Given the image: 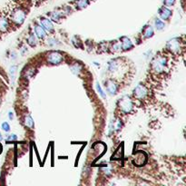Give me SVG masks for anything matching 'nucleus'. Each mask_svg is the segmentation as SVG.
<instances>
[{
	"label": "nucleus",
	"instance_id": "4468645a",
	"mask_svg": "<svg viewBox=\"0 0 186 186\" xmlns=\"http://www.w3.org/2000/svg\"><path fill=\"white\" fill-rule=\"evenodd\" d=\"M89 4H90V0H74L73 1V5L77 10H81L87 7Z\"/></svg>",
	"mask_w": 186,
	"mask_h": 186
},
{
	"label": "nucleus",
	"instance_id": "393cba45",
	"mask_svg": "<svg viewBox=\"0 0 186 186\" xmlns=\"http://www.w3.org/2000/svg\"><path fill=\"white\" fill-rule=\"evenodd\" d=\"M1 128L3 129V131L5 132H9L10 131V125L7 122H4L2 125H1Z\"/></svg>",
	"mask_w": 186,
	"mask_h": 186
},
{
	"label": "nucleus",
	"instance_id": "f257e3e1",
	"mask_svg": "<svg viewBox=\"0 0 186 186\" xmlns=\"http://www.w3.org/2000/svg\"><path fill=\"white\" fill-rule=\"evenodd\" d=\"M152 69L155 74H162L163 73L168 66V59L164 56H155L151 64Z\"/></svg>",
	"mask_w": 186,
	"mask_h": 186
},
{
	"label": "nucleus",
	"instance_id": "a878e982",
	"mask_svg": "<svg viewBox=\"0 0 186 186\" xmlns=\"http://www.w3.org/2000/svg\"><path fill=\"white\" fill-rule=\"evenodd\" d=\"M17 140V136H16V134H9L8 135V137L6 138V141L7 142H10V141H16Z\"/></svg>",
	"mask_w": 186,
	"mask_h": 186
},
{
	"label": "nucleus",
	"instance_id": "2eb2a0df",
	"mask_svg": "<svg viewBox=\"0 0 186 186\" xmlns=\"http://www.w3.org/2000/svg\"><path fill=\"white\" fill-rule=\"evenodd\" d=\"M154 35H155V31H154V28L151 26L147 25V26H145L143 27V36L144 39L151 38V37L154 36Z\"/></svg>",
	"mask_w": 186,
	"mask_h": 186
},
{
	"label": "nucleus",
	"instance_id": "20e7f679",
	"mask_svg": "<svg viewBox=\"0 0 186 186\" xmlns=\"http://www.w3.org/2000/svg\"><path fill=\"white\" fill-rule=\"evenodd\" d=\"M166 48L170 53L176 54V55L181 54V51L183 49L181 39L179 37H174L169 40L166 44Z\"/></svg>",
	"mask_w": 186,
	"mask_h": 186
},
{
	"label": "nucleus",
	"instance_id": "7ed1b4c3",
	"mask_svg": "<svg viewBox=\"0 0 186 186\" xmlns=\"http://www.w3.org/2000/svg\"><path fill=\"white\" fill-rule=\"evenodd\" d=\"M117 106L120 110V112L126 114L131 113L132 110L134 109V102L129 95H124L118 100Z\"/></svg>",
	"mask_w": 186,
	"mask_h": 186
},
{
	"label": "nucleus",
	"instance_id": "f8f14e48",
	"mask_svg": "<svg viewBox=\"0 0 186 186\" xmlns=\"http://www.w3.org/2000/svg\"><path fill=\"white\" fill-rule=\"evenodd\" d=\"M120 44H121V47H122V51H128V50H131L134 48V44L133 42L131 41L130 38L126 37V36H124L120 39Z\"/></svg>",
	"mask_w": 186,
	"mask_h": 186
},
{
	"label": "nucleus",
	"instance_id": "5701e85b",
	"mask_svg": "<svg viewBox=\"0 0 186 186\" xmlns=\"http://www.w3.org/2000/svg\"><path fill=\"white\" fill-rule=\"evenodd\" d=\"M96 89H97V91H98L99 94H100L103 98H106V93L104 92V90L102 89V87H101V85H100L99 83L96 84Z\"/></svg>",
	"mask_w": 186,
	"mask_h": 186
},
{
	"label": "nucleus",
	"instance_id": "0eeeda50",
	"mask_svg": "<svg viewBox=\"0 0 186 186\" xmlns=\"http://www.w3.org/2000/svg\"><path fill=\"white\" fill-rule=\"evenodd\" d=\"M105 86L106 88V91L109 94L111 95H115L118 93L119 91V85L118 84L113 80V79H107L105 82Z\"/></svg>",
	"mask_w": 186,
	"mask_h": 186
},
{
	"label": "nucleus",
	"instance_id": "f03ea898",
	"mask_svg": "<svg viewBox=\"0 0 186 186\" xmlns=\"http://www.w3.org/2000/svg\"><path fill=\"white\" fill-rule=\"evenodd\" d=\"M8 16H9L8 19L11 22H13L17 26H21L26 19L27 13L22 7H14L12 11L8 14Z\"/></svg>",
	"mask_w": 186,
	"mask_h": 186
},
{
	"label": "nucleus",
	"instance_id": "ddd939ff",
	"mask_svg": "<svg viewBox=\"0 0 186 186\" xmlns=\"http://www.w3.org/2000/svg\"><path fill=\"white\" fill-rule=\"evenodd\" d=\"M65 15V11L62 10V11H59V10H56V11H52L50 14H49V19H52L54 22H56L58 23L61 19H62L64 16Z\"/></svg>",
	"mask_w": 186,
	"mask_h": 186
},
{
	"label": "nucleus",
	"instance_id": "1a4fd4ad",
	"mask_svg": "<svg viewBox=\"0 0 186 186\" xmlns=\"http://www.w3.org/2000/svg\"><path fill=\"white\" fill-rule=\"evenodd\" d=\"M39 24L44 27V29L46 30L48 33H51L53 34L55 32V28H54V26H53V23L52 21L49 19V18H47V17H40L39 18Z\"/></svg>",
	"mask_w": 186,
	"mask_h": 186
},
{
	"label": "nucleus",
	"instance_id": "aec40b11",
	"mask_svg": "<svg viewBox=\"0 0 186 186\" xmlns=\"http://www.w3.org/2000/svg\"><path fill=\"white\" fill-rule=\"evenodd\" d=\"M25 124H26V126H27L30 129L34 128L35 124H34V120L31 117V115H29V114L26 115V117H25Z\"/></svg>",
	"mask_w": 186,
	"mask_h": 186
},
{
	"label": "nucleus",
	"instance_id": "b1692460",
	"mask_svg": "<svg viewBox=\"0 0 186 186\" xmlns=\"http://www.w3.org/2000/svg\"><path fill=\"white\" fill-rule=\"evenodd\" d=\"M176 0H163V6H174Z\"/></svg>",
	"mask_w": 186,
	"mask_h": 186
},
{
	"label": "nucleus",
	"instance_id": "a211bd4d",
	"mask_svg": "<svg viewBox=\"0 0 186 186\" xmlns=\"http://www.w3.org/2000/svg\"><path fill=\"white\" fill-rule=\"evenodd\" d=\"M70 69H71V71L75 74V75H79L80 74V72L82 71V65L79 64V63L76 62L75 64H73L71 66H70Z\"/></svg>",
	"mask_w": 186,
	"mask_h": 186
},
{
	"label": "nucleus",
	"instance_id": "9d476101",
	"mask_svg": "<svg viewBox=\"0 0 186 186\" xmlns=\"http://www.w3.org/2000/svg\"><path fill=\"white\" fill-rule=\"evenodd\" d=\"M34 31H35V35L37 38L39 39H45L47 37V31L44 29V27L38 24V23H35L34 25Z\"/></svg>",
	"mask_w": 186,
	"mask_h": 186
},
{
	"label": "nucleus",
	"instance_id": "f3484780",
	"mask_svg": "<svg viewBox=\"0 0 186 186\" xmlns=\"http://www.w3.org/2000/svg\"><path fill=\"white\" fill-rule=\"evenodd\" d=\"M27 44L31 47H36L37 40H36V36H35V35H34V33H30L29 34V35H28V37L27 39Z\"/></svg>",
	"mask_w": 186,
	"mask_h": 186
},
{
	"label": "nucleus",
	"instance_id": "cd10ccee",
	"mask_svg": "<svg viewBox=\"0 0 186 186\" xmlns=\"http://www.w3.org/2000/svg\"><path fill=\"white\" fill-rule=\"evenodd\" d=\"M8 117H9V119L10 120H13V118H14V114H13V112H9L8 113Z\"/></svg>",
	"mask_w": 186,
	"mask_h": 186
},
{
	"label": "nucleus",
	"instance_id": "bb28decb",
	"mask_svg": "<svg viewBox=\"0 0 186 186\" xmlns=\"http://www.w3.org/2000/svg\"><path fill=\"white\" fill-rule=\"evenodd\" d=\"M47 44H48L50 47H55V46L57 45V42H56V39H48V40H47Z\"/></svg>",
	"mask_w": 186,
	"mask_h": 186
},
{
	"label": "nucleus",
	"instance_id": "6e6552de",
	"mask_svg": "<svg viewBox=\"0 0 186 186\" xmlns=\"http://www.w3.org/2000/svg\"><path fill=\"white\" fill-rule=\"evenodd\" d=\"M10 27L11 25L9 19L0 11V35L7 33L10 29Z\"/></svg>",
	"mask_w": 186,
	"mask_h": 186
},
{
	"label": "nucleus",
	"instance_id": "c756f323",
	"mask_svg": "<svg viewBox=\"0 0 186 186\" xmlns=\"http://www.w3.org/2000/svg\"><path fill=\"white\" fill-rule=\"evenodd\" d=\"M0 105H1V96H0Z\"/></svg>",
	"mask_w": 186,
	"mask_h": 186
},
{
	"label": "nucleus",
	"instance_id": "39448f33",
	"mask_svg": "<svg viewBox=\"0 0 186 186\" xmlns=\"http://www.w3.org/2000/svg\"><path fill=\"white\" fill-rule=\"evenodd\" d=\"M47 60L50 64H60L64 60V56L59 51H52L47 55Z\"/></svg>",
	"mask_w": 186,
	"mask_h": 186
},
{
	"label": "nucleus",
	"instance_id": "7c9ffc66",
	"mask_svg": "<svg viewBox=\"0 0 186 186\" xmlns=\"http://www.w3.org/2000/svg\"><path fill=\"white\" fill-rule=\"evenodd\" d=\"M91 1H95V0H91Z\"/></svg>",
	"mask_w": 186,
	"mask_h": 186
},
{
	"label": "nucleus",
	"instance_id": "dca6fc26",
	"mask_svg": "<svg viewBox=\"0 0 186 186\" xmlns=\"http://www.w3.org/2000/svg\"><path fill=\"white\" fill-rule=\"evenodd\" d=\"M109 50L112 53H119L122 51V47H121V44L120 41H114L112 42L109 46Z\"/></svg>",
	"mask_w": 186,
	"mask_h": 186
},
{
	"label": "nucleus",
	"instance_id": "412c9836",
	"mask_svg": "<svg viewBox=\"0 0 186 186\" xmlns=\"http://www.w3.org/2000/svg\"><path fill=\"white\" fill-rule=\"evenodd\" d=\"M16 70H17V66H16V65H12V66L10 67V69H9V76H10V78H11L13 84H14V82H15Z\"/></svg>",
	"mask_w": 186,
	"mask_h": 186
},
{
	"label": "nucleus",
	"instance_id": "9b49d317",
	"mask_svg": "<svg viewBox=\"0 0 186 186\" xmlns=\"http://www.w3.org/2000/svg\"><path fill=\"white\" fill-rule=\"evenodd\" d=\"M158 14H159L160 17L162 18V20H169L171 16H172V11L170 8H168V6H163L162 7L159 8Z\"/></svg>",
	"mask_w": 186,
	"mask_h": 186
},
{
	"label": "nucleus",
	"instance_id": "6ab92c4d",
	"mask_svg": "<svg viewBox=\"0 0 186 186\" xmlns=\"http://www.w3.org/2000/svg\"><path fill=\"white\" fill-rule=\"evenodd\" d=\"M155 28H156V30L161 31V30H163V29L165 27V23H164L162 19L156 18L155 20Z\"/></svg>",
	"mask_w": 186,
	"mask_h": 186
},
{
	"label": "nucleus",
	"instance_id": "4be33fe9",
	"mask_svg": "<svg viewBox=\"0 0 186 186\" xmlns=\"http://www.w3.org/2000/svg\"><path fill=\"white\" fill-rule=\"evenodd\" d=\"M72 44L76 47V48H83V44H82V41L78 38L77 36H75L73 39H72Z\"/></svg>",
	"mask_w": 186,
	"mask_h": 186
},
{
	"label": "nucleus",
	"instance_id": "423d86ee",
	"mask_svg": "<svg viewBox=\"0 0 186 186\" xmlns=\"http://www.w3.org/2000/svg\"><path fill=\"white\" fill-rule=\"evenodd\" d=\"M148 94V89L145 87V85L139 84L134 89V92H133V95L134 98L138 99V100H143L144 99Z\"/></svg>",
	"mask_w": 186,
	"mask_h": 186
},
{
	"label": "nucleus",
	"instance_id": "c85d7f7f",
	"mask_svg": "<svg viewBox=\"0 0 186 186\" xmlns=\"http://www.w3.org/2000/svg\"><path fill=\"white\" fill-rule=\"evenodd\" d=\"M2 139H3V137H2V134H1V133H0V142L2 141Z\"/></svg>",
	"mask_w": 186,
	"mask_h": 186
}]
</instances>
